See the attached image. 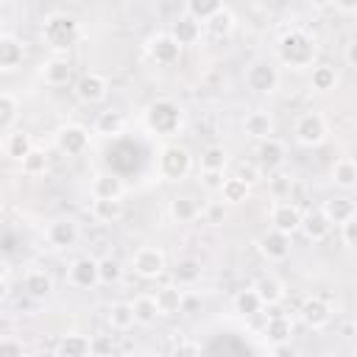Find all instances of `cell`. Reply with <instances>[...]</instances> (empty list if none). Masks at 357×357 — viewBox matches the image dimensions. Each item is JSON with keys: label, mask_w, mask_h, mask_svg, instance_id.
I'll use <instances>...</instances> for the list:
<instances>
[{"label": "cell", "mask_w": 357, "mask_h": 357, "mask_svg": "<svg viewBox=\"0 0 357 357\" xmlns=\"http://www.w3.org/2000/svg\"><path fill=\"white\" fill-rule=\"evenodd\" d=\"M276 56H279L282 67L301 73V70H310L315 64L318 47H315V39L304 28H290L282 33V39L276 45Z\"/></svg>", "instance_id": "obj_1"}, {"label": "cell", "mask_w": 357, "mask_h": 357, "mask_svg": "<svg viewBox=\"0 0 357 357\" xmlns=\"http://www.w3.org/2000/svg\"><path fill=\"white\" fill-rule=\"evenodd\" d=\"M42 42L53 50V53H67L75 42H78V36H81V22L73 17V14H67V11H53V14H47L45 17V22H42Z\"/></svg>", "instance_id": "obj_2"}, {"label": "cell", "mask_w": 357, "mask_h": 357, "mask_svg": "<svg viewBox=\"0 0 357 357\" xmlns=\"http://www.w3.org/2000/svg\"><path fill=\"white\" fill-rule=\"evenodd\" d=\"M145 128L156 137H176L184 126V109L170 98H156L145 106Z\"/></svg>", "instance_id": "obj_3"}, {"label": "cell", "mask_w": 357, "mask_h": 357, "mask_svg": "<svg viewBox=\"0 0 357 357\" xmlns=\"http://www.w3.org/2000/svg\"><path fill=\"white\" fill-rule=\"evenodd\" d=\"M192 173V153L181 142H167L156 153V176L162 181L178 184Z\"/></svg>", "instance_id": "obj_4"}, {"label": "cell", "mask_w": 357, "mask_h": 357, "mask_svg": "<svg viewBox=\"0 0 357 357\" xmlns=\"http://www.w3.org/2000/svg\"><path fill=\"white\" fill-rule=\"evenodd\" d=\"M326 137H329V123L321 112L310 109V112H301L293 120V139L301 148H318V145L326 142Z\"/></svg>", "instance_id": "obj_5"}, {"label": "cell", "mask_w": 357, "mask_h": 357, "mask_svg": "<svg viewBox=\"0 0 357 357\" xmlns=\"http://www.w3.org/2000/svg\"><path fill=\"white\" fill-rule=\"evenodd\" d=\"M279 81H282V73H279V67H276L273 61H268V59L251 61V64L245 67V73H243V84H245V89L254 92V95H273V92L279 89Z\"/></svg>", "instance_id": "obj_6"}, {"label": "cell", "mask_w": 357, "mask_h": 357, "mask_svg": "<svg viewBox=\"0 0 357 357\" xmlns=\"http://www.w3.org/2000/svg\"><path fill=\"white\" fill-rule=\"evenodd\" d=\"M131 271L145 282H156L167 271V254L159 245H139L131 254Z\"/></svg>", "instance_id": "obj_7"}, {"label": "cell", "mask_w": 357, "mask_h": 357, "mask_svg": "<svg viewBox=\"0 0 357 357\" xmlns=\"http://www.w3.org/2000/svg\"><path fill=\"white\" fill-rule=\"evenodd\" d=\"M89 128L81 126V123H64L56 128L53 134V142H56V151L61 156H84L89 151Z\"/></svg>", "instance_id": "obj_8"}, {"label": "cell", "mask_w": 357, "mask_h": 357, "mask_svg": "<svg viewBox=\"0 0 357 357\" xmlns=\"http://www.w3.org/2000/svg\"><path fill=\"white\" fill-rule=\"evenodd\" d=\"M109 78L103 75V73H98V70H86V73H81L78 78H75V84H73V92H75V98L84 103V106H98V103H103L106 98H109Z\"/></svg>", "instance_id": "obj_9"}, {"label": "cell", "mask_w": 357, "mask_h": 357, "mask_svg": "<svg viewBox=\"0 0 357 357\" xmlns=\"http://www.w3.org/2000/svg\"><path fill=\"white\" fill-rule=\"evenodd\" d=\"M181 50H184V47L170 36V31L151 33L148 42H145V53H148V59H151L156 67H173V64H178Z\"/></svg>", "instance_id": "obj_10"}, {"label": "cell", "mask_w": 357, "mask_h": 357, "mask_svg": "<svg viewBox=\"0 0 357 357\" xmlns=\"http://www.w3.org/2000/svg\"><path fill=\"white\" fill-rule=\"evenodd\" d=\"M45 240L53 251H67L73 248L78 240H81V226L75 218L70 215H61V218H53L47 226H45Z\"/></svg>", "instance_id": "obj_11"}, {"label": "cell", "mask_w": 357, "mask_h": 357, "mask_svg": "<svg viewBox=\"0 0 357 357\" xmlns=\"http://www.w3.org/2000/svg\"><path fill=\"white\" fill-rule=\"evenodd\" d=\"M301 215H304V209H301L296 201H290V198H276V201L271 204V209H268L271 229L284 231V234H290V237L298 231V226H301Z\"/></svg>", "instance_id": "obj_12"}, {"label": "cell", "mask_w": 357, "mask_h": 357, "mask_svg": "<svg viewBox=\"0 0 357 357\" xmlns=\"http://www.w3.org/2000/svg\"><path fill=\"white\" fill-rule=\"evenodd\" d=\"M254 245H257L259 257L268 259V262H284V259H290V254H293V237L284 234V231H276V229L262 231V234L254 240Z\"/></svg>", "instance_id": "obj_13"}, {"label": "cell", "mask_w": 357, "mask_h": 357, "mask_svg": "<svg viewBox=\"0 0 357 357\" xmlns=\"http://www.w3.org/2000/svg\"><path fill=\"white\" fill-rule=\"evenodd\" d=\"M332 304L324 298V296H307L304 301H301V307H298V321L307 326V329H312V332H321V329H326L329 324H332Z\"/></svg>", "instance_id": "obj_14"}, {"label": "cell", "mask_w": 357, "mask_h": 357, "mask_svg": "<svg viewBox=\"0 0 357 357\" xmlns=\"http://www.w3.org/2000/svg\"><path fill=\"white\" fill-rule=\"evenodd\" d=\"M67 284L75 290H92L98 287V259L95 257H75L67 265Z\"/></svg>", "instance_id": "obj_15"}, {"label": "cell", "mask_w": 357, "mask_h": 357, "mask_svg": "<svg viewBox=\"0 0 357 357\" xmlns=\"http://www.w3.org/2000/svg\"><path fill=\"white\" fill-rule=\"evenodd\" d=\"M284 159H287V148L282 139L276 137H265L257 142V165L262 167V173H276L284 167Z\"/></svg>", "instance_id": "obj_16"}, {"label": "cell", "mask_w": 357, "mask_h": 357, "mask_svg": "<svg viewBox=\"0 0 357 357\" xmlns=\"http://www.w3.org/2000/svg\"><path fill=\"white\" fill-rule=\"evenodd\" d=\"M332 220L324 215V209L318 206V209H307L304 215H301V226H298V231L304 234V240L307 243H312V245H318V243H324L329 234H332Z\"/></svg>", "instance_id": "obj_17"}, {"label": "cell", "mask_w": 357, "mask_h": 357, "mask_svg": "<svg viewBox=\"0 0 357 357\" xmlns=\"http://www.w3.org/2000/svg\"><path fill=\"white\" fill-rule=\"evenodd\" d=\"M39 75H42V81H45L47 86L59 89V86H67V84L73 81V64H70V59H67V56L53 53V56L42 64Z\"/></svg>", "instance_id": "obj_18"}, {"label": "cell", "mask_w": 357, "mask_h": 357, "mask_svg": "<svg viewBox=\"0 0 357 357\" xmlns=\"http://www.w3.org/2000/svg\"><path fill=\"white\" fill-rule=\"evenodd\" d=\"M251 287L257 290V296L262 298V304H265L268 310L279 307V304L287 298V284H284V279H279L276 273H265V276H259Z\"/></svg>", "instance_id": "obj_19"}, {"label": "cell", "mask_w": 357, "mask_h": 357, "mask_svg": "<svg viewBox=\"0 0 357 357\" xmlns=\"http://www.w3.org/2000/svg\"><path fill=\"white\" fill-rule=\"evenodd\" d=\"M123 192H126V181H123L120 173L100 170L89 181V195L92 198H123Z\"/></svg>", "instance_id": "obj_20"}, {"label": "cell", "mask_w": 357, "mask_h": 357, "mask_svg": "<svg viewBox=\"0 0 357 357\" xmlns=\"http://www.w3.org/2000/svg\"><path fill=\"white\" fill-rule=\"evenodd\" d=\"M123 215H126L123 198H92V204H89V218L100 226H112Z\"/></svg>", "instance_id": "obj_21"}, {"label": "cell", "mask_w": 357, "mask_h": 357, "mask_svg": "<svg viewBox=\"0 0 357 357\" xmlns=\"http://www.w3.org/2000/svg\"><path fill=\"white\" fill-rule=\"evenodd\" d=\"M22 293L33 301H45L53 296V276L42 268H31L25 276H22Z\"/></svg>", "instance_id": "obj_22"}, {"label": "cell", "mask_w": 357, "mask_h": 357, "mask_svg": "<svg viewBox=\"0 0 357 357\" xmlns=\"http://www.w3.org/2000/svg\"><path fill=\"white\" fill-rule=\"evenodd\" d=\"M243 131H245V137H251V139H265V137H273V131H276V120H273V114L271 112H265V109H254V112H248L245 117H243Z\"/></svg>", "instance_id": "obj_23"}, {"label": "cell", "mask_w": 357, "mask_h": 357, "mask_svg": "<svg viewBox=\"0 0 357 357\" xmlns=\"http://www.w3.org/2000/svg\"><path fill=\"white\" fill-rule=\"evenodd\" d=\"M167 218L178 226L184 223H195L201 218V204L192 198V195H173L167 201Z\"/></svg>", "instance_id": "obj_24"}, {"label": "cell", "mask_w": 357, "mask_h": 357, "mask_svg": "<svg viewBox=\"0 0 357 357\" xmlns=\"http://www.w3.org/2000/svg\"><path fill=\"white\" fill-rule=\"evenodd\" d=\"M53 354H59V357H89V335L75 332V329L59 335V340L53 346Z\"/></svg>", "instance_id": "obj_25"}, {"label": "cell", "mask_w": 357, "mask_h": 357, "mask_svg": "<svg viewBox=\"0 0 357 357\" xmlns=\"http://www.w3.org/2000/svg\"><path fill=\"white\" fill-rule=\"evenodd\" d=\"M25 61V47L14 33H0V73H11Z\"/></svg>", "instance_id": "obj_26"}, {"label": "cell", "mask_w": 357, "mask_h": 357, "mask_svg": "<svg viewBox=\"0 0 357 357\" xmlns=\"http://www.w3.org/2000/svg\"><path fill=\"white\" fill-rule=\"evenodd\" d=\"M170 36H173L181 47H190V45H198V42H201V36H204V25H201L195 17L184 14V17H178V20L170 25Z\"/></svg>", "instance_id": "obj_27"}, {"label": "cell", "mask_w": 357, "mask_h": 357, "mask_svg": "<svg viewBox=\"0 0 357 357\" xmlns=\"http://www.w3.org/2000/svg\"><path fill=\"white\" fill-rule=\"evenodd\" d=\"M126 131V114L117 112V109H106V112H98L95 123H92V134L98 137H106V139H114Z\"/></svg>", "instance_id": "obj_28"}, {"label": "cell", "mask_w": 357, "mask_h": 357, "mask_svg": "<svg viewBox=\"0 0 357 357\" xmlns=\"http://www.w3.org/2000/svg\"><path fill=\"white\" fill-rule=\"evenodd\" d=\"M131 310H134V321H137L139 326H153V324L162 318L153 293H139V296H134V298H131Z\"/></svg>", "instance_id": "obj_29"}, {"label": "cell", "mask_w": 357, "mask_h": 357, "mask_svg": "<svg viewBox=\"0 0 357 357\" xmlns=\"http://www.w3.org/2000/svg\"><path fill=\"white\" fill-rule=\"evenodd\" d=\"M218 195H220V201L226 206H240V204H245L251 198V187L231 173V176H223V184H220Z\"/></svg>", "instance_id": "obj_30"}, {"label": "cell", "mask_w": 357, "mask_h": 357, "mask_svg": "<svg viewBox=\"0 0 357 357\" xmlns=\"http://www.w3.org/2000/svg\"><path fill=\"white\" fill-rule=\"evenodd\" d=\"M321 209H324V215L332 220V226H340L343 220H349V218L357 215V204H354L351 195H335V198L324 201Z\"/></svg>", "instance_id": "obj_31"}, {"label": "cell", "mask_w": 357, "mask_h": 357, "mask_svg": "<svg viewBox=\"0 0 357 357\" xmlns=\"http://www.w3.org/2000/svg\"><path fill=\"white\" fill-rule=\"evenodd\" d=\"M329 176H332V184H335V187L351 192V190L357 187V162H354L351 156H337Z\"/></svg>", "instance_id": "obj_32"}, {"label": "cell", "mask_w": 357, "mask_h": 357, "mask_svg": "<svg viewBox=\"0 0 357 357\" xmlns=\"http://www.w3.org/2000/svg\"><path fill=\"white\" fill-rule=\"evenodd\" d=\"M340 75H337V67L329 64V61H321V64H312L310 67V89L315 92H332L337 86Z\"/></svg>", "instance_id": "obj_33"}, {"label": "cell", "mask_w": 357, "mask_h": 357, "mask_svg": "<svg viewBox=\"0 0 357 357\" xmlns=\"http://www.w3.org/2000/svg\"><path fill=\"white\" fill-rule=\"evenodd\" d=\"M31 148H33V139H31L28 131H22V128L6 131V137H3V153H6L11 162H20Z\"/></svg>", "instance_id": "obj_34"}, {"label": "cell", "mask_w": 357, "mask_h": 357, "mask_svg": "<svg viewBox=\"0 0 357 357\" xmlns=\"http://www.w3.org/2000/svg\"><path fill=\"white\" fill-rule=\"evenodd\" d=\"M20 167H22V176L28 178H42L47 170H50V153L39 145H33L22 159H20Z\"/></svg>", "instance_id": "obj_35"}, {"label": "cell", "mask_w": 357, "mask_h": 357, "mask_svg": "<svg viewBox=\"0 0 357 357\" xmlns=\"http://www.w3.org/2000/svg\"><path fill=\"white\" fill-rule=\"evenodd\" d=\"M262 335L268 337V343L293 340V318L284 315V312H271L268 321L262 324Z\"/></svg>", "instance_id": "obj_36"}, {"label": "cell", "mask_w": 357, "mask_h": 357, "mask_svg": "<svg viewBox=\"0 0 357 357\" xmlns=\"http://www.w3.org/2000/svg\"><path fill=\"white\" fill-rule=\"evenodd\" d=\"M204 33H209V36H218V39H226L231 31H234V25H237V20H234V14L223 6V8H218L212 17H206L204 22Z\"/></svg>", "instance_id": "obj_37"}, {"label": "cell", "mask_w": 357, "mask_h": 357, "mask_svg": "<svg viewBox=\"0 0 357 357\" xmlns=\"http://www.w3.org/2000/svg\"><path fill=\"white\" fill-rule=\"evenodd\" d=\"M231 307H234V312H237L240 318H254V315H259V312L265 310V304H262V298L257 296L254 287L237 290L234 298H231Z\"/></svg>", "instance_id": "obj_38"}, {"label": "cell", "mask_w": 357, "mask_h": 357, "mask_svg": "<svg viewBox=\"0 0 357 357\" xmlns=\"http://www.w3.org/2000/svg\"><path fill=\"white\" fill-rule=\"evenodd\" d=\"M153 296H156V304H159V312L162 315H178L181 312V301H184L181 284H165Z\"/></svg>", "instance_id": "obj_39"}, {"label": "cell", "mask_w": 357, "mask_h": 357, "mask_svg": "<svg viewBox=\"0 0 357 357\" xmlns=\"http://www.w3.org/2000/svg\"><path fill=\"white\" fill-rule=\"evenodd\" d=\"M106 321H109V326H112L114 332H128V329H134L137 321H134L131 301H114V304H109Z\"/></svg>", "instance_id": "obj_40"}, {"label": "cell", "mask_w": 357, "mask_h": 357, "mask_svg": "<svg viewBox=\"0 0 357 357\" xmlns=\"http://www.w3.org/2000/svg\"><path fill=\"white\" fill-rule=\"evenodd\" d=\"M201 273H204V268H201V262H198L195 257H184V259H178L176 268H173V279H176V284H181V287L195 284V282L201 279Z\"/></svg>", "instance_id": "obj_41"}, {"label": "cell", "mask_w": 357, "mask_h": 357, "mask_svg": "<svg viewBox=\"0 0 357 357\" xmlns=\"http://www.w3.org/2000/svg\"><path fill=\"white\" fill-rule=\"evenodd\" d=\"M229 165V151L226 145H206L201 151V170H226Z\"/></svg>", "instance_id": "obj_42"}, {"label": "cell", "mask_w": 357, "mask_h": 357, "mask_svg": "<svg viewBox=\"0 0 357 357\" xmlns=\"http://www.w3.org/2000/svg\"><path fill=\"white\" fill-rule=\"evenodd\" d=\"M120 279H123V265H120V259L112 257V254L100 257V259H98V282H100V284H117Z\"/></svg>", "instance_id": "obj_43"}, {"label": "cell", "mask_w": 357, "mask_h": 357, "mask_svg": "<svg viewBox=\"0 0 357 357\" xmlns=\"http://www.w3.org/2000/svg\"><path fill=\"white\" fill-rule=\"evenodd\" d=\"M20 114V100L11 92H0V134L11 131V126L17 123Z\"/></svg>", "instance_id": "obj_44"}, {"label": "cell", "mask_w": 357, "mask_h": 357, "mask_svg": "<svg viewBox=\"0 0 357 357\" xmlns=\"http://www.w3.org/2000/svg\"><path fill=\"white\" fill-rule=\"evenodd\" d=\"M226 215H229V206L223 201H209V204L201 206V220L212 229H220L226 223Z\"/></svg>", "instance_id": "obj_45"}, {"label": "cell", "mask_w": 357, "mask_h": 357, "mask_svg": "<svg viewBox=\"0 0 357 357\" xmlns=\"http://www.w3.org/2000/svg\"><path fill=\"white\" fill-rule=\"evenodd\" d=\"M184 6H187V14L190 17H195L198 22H204L218 8H223V0H184Z\"/></svg>", "instance_id": "obj_46"}, {"label": "cell", "mask_w": 357, "mask_h": 357, "mask_svg": "<svg viewBox=\"0 0 357 357\" xmlns=\"http://www.w3.org/2000/svg\"><path fill=\"white\" fill-rule=\"evenodd\" d=\"M234 176H237V178H243L248 187H254V184H259V181L265 178V173H262V167H259L257 162H237Z\"/></svg>", "instance_id": "obj_47"}, {"label": "cell", "mask_w": 357, "mask_h": 357, "mask_svg": "<svg viewBox=\"0 0 357 357\" xmlns=\"http://www.w3.org/2000/svg\"><path fill=\"white\" fill-rule=\"evenodd\" d=\"M117 346H114V337L112 335H92L89 337V354L95 357H106V354H114Z\"/></svg>", "instance_id": "obj_48"}, {"label": "cell", "mask_w": 357, "mask_h": 357, "mask_svg": "<svg viewBox=\"0 0 357 357\" xmlns=\"http://www.w3.org/2000/svg\"><path fill=\"white\" fill-rule=\"evenodd\" d=\"M28 349H25V343L20 340V337H14V335H6V337H0V357H17V354H25Z\"/></svg>", "instance_id": "obj_49"}, {"label": "cell", "mask_w": 357, "mask_h": 357, "mask_svg": "<svg viewBox=\"0 0 357 357\" xmlns=\"http://www.w3.org/2000/svg\"><path fill=\"white\" fill-rule=\"evenodd\" d=\"M337 229H340V243L346 248H354V243H357V215L349 218V220H343Z\"/></svg>", "instance_id": "obj_50"}, {"label": "cell", "mask_w": 357, "mask_h": 357, "mask_svg": "<svg viewBox=\"0 0 357 357\" xmlns=\"http://www.w3.org/2000/svg\"><path fill=\"white\" fill-rule=\"evenodd\" d=\"M223 176H226V170H201V184H204V190L218 192L220 184H223Z\"/></svg>", "instance_id": "obj_51"}, {"label": "cell", "mask_w": 357, "mask_h": 357, "mask_svg": "<svg viewBox=\"0 0 357 357\" xmlns=\"http://www.w3.org/2000/svg\"><path fill=\"white\" fill-rule=\"evenodd\" d=\"M271 184H273V192H276V198H284V192H290V187H293V178L276 170V173H273V178H271Z\"/></svg>", "instance_id": "obj_52"}, {"label": "cell", "mask_w": 357, "mask_h": 357, "mask_svg": "<svg viewBox=\"0 0 357 357\" xmlns=\"http://www.w3.org/2000/svg\"><path fill=\"white\" fill-rule=\"evenodd\" d=\"M170 354H176V357H192V354H201V343H195V340H181V343H176V346L170 349Z\"/></svg>", "instance_id": "obj_53"}, {"label": "cell", "mask_w": 357, "mask_h": 357, "mask_svg": "<svg viewBox=\"0 0 357 357\" xmlns=\"http://www.w3.org/2000/svg\"><path fill=\"white\" fill-rule=\"evenodd\" d=\"M268 351L273 357H293L296 354V346L290 340H276V343H268Z\"/></svg>", "instance_id": "obj_54"}, {"label": "cell", "mask_w": 357, "mask_h": 357, "mask_svg": "<svg viewBox=\"0 0 357 357\" xmlns=\"http://www.w3.org/2000/svg\"><path fill=\"white\" fill-rule=\"evenodd\" d=\"M335 11L343 14V17H354L357 14V0H332Z\"/></svg>", "instance_id": "obj_55"}, {"label": "cell", "mask_w": 357, "mask_h": 357, "mask_svg": "<svg viewBox=\"0 0 357 357\" xmlns=\"http://www.w3.org/2000/svg\"><path fill=\"white\" fill-rule=\"evenodd\" d=\"M354 50H357V42H354V39H346L343 59H346V67H349V70H354V67H357V56H354Z\"/></svg>", "instance_id": "obj_56"}, {"label": "cell", "mask_w": 357, "mask_h": 357, "mask_svg": "<svg viewBox=\"0 0 357 357\" xmlns=\"http://www.w3.org/2000/svg\"><path fill=\"white\" fill-rule=\"evenodd\" d=\"M8 273H11V262L6 257H0V279H8Z\"/></svg>", "instance_id": "obj_57"}, {"label": "cell", "mask_w": 357, "mask_h": 357, "mask_svg": "<svg viewBox=\"0 0 357 357\" xmlns=\"http://www.w3.org/2000/svg\"><path fill=\"white\" fill-rule=\"evenodd\" d=\"M8 293H11L8 279H0V301H6V298H8Z\"/></svg>", "instance_id": "obj_58"}, {"label": "cell", "mask_w": 357, "mask_h": 357, "mask_svg": "<svg viewBox=\"0 0 357 357\" xmlns=\"http://www.w3.org/2000/svg\"><path fill=\"white\" fill-rule=\"evenodd\" d=\"M310 6H312V8H318V11H324V8H329V6H332V0H310Z\"/></svg>", "instance_id": "obj_59"}, {"label": "cell", "mask_w": 357, "mask_h": 357, "mask_svg": "<svg viewBox=\"0 0 357 357\" xmlns=\"http://www.w3.org/2000/svg\"><path fill=\"white\" fill-rule=\"evenodd\" d=\"M3 137H6V134H0V153H3Z\"/></svg>", "instance_id": "obj_60"}]
</instances>
